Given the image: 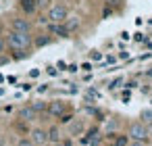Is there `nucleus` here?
<instances>
[{"label":"nucleus","instance_id":"obj_4","mask_svg":"<svg viewBox=\"0 0 152 146\" xmlns=\"http://www.w3.org/2000/svg\"><path fill=\"white\" fill-rule=\"evenodd\" d=\"M46 113L52 115L54 119H61V117L67 113V102H65V100H50L48 106H46Z\"/></svg>","mask_w":152,"mask_h":146},{"label":"nucleus","instance_id":"obj_8","mask_svg":"<svg viewBox=\"0 0 152 146\" xmlns=\"http://www.w3.org/2000/svg\"><path fill=\"white\" fill-rule=\"evenodd\" d=\"M83 131H86L83 119H73V121H69V136H81Z\"/></svg>","mask_w":152,"mask_h":146},{"label":"nucleus","instance_id":"obj_12","mask_svg":"<svg viewBox=\"0 0 152 146\" xmlns=\"http://www.w3.org/2000/svg\"><path fill=\"white\" fill-rule=\"evenodd\" d=\"M46 131H48V142H52V144H54V142H61V131H58L56 125H52V127L46 129Z\"/></svg>","mask_w":152,"mask_h":146},{"label":"nucleus","instance_id":"obj_6","mask_svg":"<svg viewBox=\"0 0 152 146\" xmlns=\"http://www.w3.org/2000/svg\"><path fill=\"white\" fill-rule=\"evenodd\" d=\"M17 119H19V121H23V123H31V121H36V119H38V113L27 104V106H21V109L17 111Z\"/></svg>","mask_w":152,"mask_h":146},{"label":"nucleus","instance_id":"obj_26","mask_svg":"<svg viewBox=\"0 0 152 146\" xmlns=\"http://www.w3.org/2000/svg\"><path fill=\"white\" fill-rule=\"evenodd\" d=\"M52 146H63V144H61V142H54V144H52Z\"/></svg>","mask_w":152,"mask_h":146},{"label":"nucleus","instance_id":"obj_25","mask_svg":"<svg viewBox=\"0 0 152 146\" xmlns=\"http://www.w3.org/2000/svg\"><path fill=\"white\" fill-rule=\"evenodd\" d=\"M61 144H63V146H73V144H71V140H65V142H61Z\"/></svg>","mask_w":152,"mask_h":146},{"label":"nucleus","instance_id":"obj_22","mask_svg":"<svg viewBox=\"0 0 152 146\" xmlns=\"http://www.w3.org/2000/svg\"><path fill=\"white\" fill-rule=\"evenodd\" d=\"M100 56H102V54H100V52H98V50H94V52H92V59H94V61H98V59H100Z\"/></svg>","mask_w":152,"mask_h":146},{"label":"nucleus","instance_id":"obj_7","mask_svg":"<svg viewBox=\"0 0 152 146\" xmlns=\"http://www.w3.org/2000/svg\"><path fill=\"white\" fill-rule=\"evenodd\" d=\"M29 136H31L29 140H31L36 146H44V144L48 142V131H46V129H42V127H34Z\"/></svg>","mask_w":152,"mask_h":146},{"label":"nucleus","instance_id":"obj_24","mask_svg":"<svg viewBox=\"0 0 152 146\" xmlns=\"http://www.w3.org/2000/svg\"><path fill=\"white\" fill-rule=\"evenodd\" d=\"M29 75H31V77H38V75H40V71H38V69H31V71H29Z\"/></svg>","mask_w":152,"mask_h":146},{"label":"nucleus","instance_id":"obj_5","mask_svg":"<svg viewBox=\"0 0 152 146\" xmlns=\"http://www.w3.org/2000/svg\"><path fill=\"white\" fill-rule=\"evenodd\" d=\"M11 32H19V34H31V23L23 17H15L11 21Z\"/></svg>","mask_w":152,"mask_h":146},{"label":"nucleus","instance_id":"obj_2","mask_svg":"<svg viewBox=\"0 0 152 146\" xmlns=\"http://www.w3.org/2000/svg\"><path fill=\"white\" fill-rule=\"evenodd\" d=\"M127 138L129 140H148V125L142 121H131L129 129H127Z\"/></svg>","mask_w":152,"mask_h":146},{"label":"nucleus","instance_id":"obj_19","mask_svg":"<svg viewBox=\"0 0 152 146\" xmlns=\"http://www.w3.org/2000/svg\"><path fill=\"white\" fill-rule=\"evenodd\" d=\"M7 50V42H4V38H0V54H2Z\"/></svg>","mask_w":152,"mask_h":146},{"label":"nucleus","instance_id":"obj_21","mask_svg":"<svg viewBox=\"0 0 152 146\" xmlns=\"http://www.w3.org/2000/svg\"><path fill=\"white\" fill-rule=\"evenodd\" d=\"M117 125H119V117H115V121H110V123H108V129H115Z\"/></svg>","mask_w":152,"mask_h":146},{"label":"nucleus","instance_id":"obj_13","mask_svg":"<svg viewBox=\"0 0 152 146\" xmlns=\"http://www.w3.org/2000/svg\"><path fill=\"white\" fill-rule=\"evenodd\" d=\"M140 121L146 125H152V109H142L140 113Z\"/></svg>","mask_w":152,"mask_h":146},{"label":"nucleus","instance_id":"obj_23","mask_svg":"<svg viewBox=\"0 0 152 146\" xmlns=\"http://www.w3.org/2000/svg\"><path fill=\"white\" fill-rule=\"evenodd\" d=\"M81 69H83V71H92V65H90V63H83Z\"/></svg>","mask_w":152,"mask_h":146},{"label":"nucleus","instance_id":"obj_15","mask_svg":"<svg viewBox=\"0 0 152 146\" xmlns=\"http://www.w3.org/2000/svg\"><path fill=\"white\" fill-rule=\"evenodd\" d=\"M46 44H50V36H42L36 40V46H46Z\"/></svg>","mask_w":152,"mask_h":146},{"label":"nucleus","instance_id":"obj_11","mask_svg":"<svg viewBox=\"0 0 152 146\" xmlns=\"http://www.w3.org/2000/svg\"><path fill=\"white\" fill-rule=\"evenodd\" d=\"M63 25H65V27H67V32L71 34V32H75V29L81 25V21H79V17H67Z\"/></svg>","mask_w":152,"mask_h":146},{"label":"nucleus","instance_id":"obj_20","mask_svg":"<svg viewBox=\"0 0 152 146\" xmlns=\"http://www.w3.org/2000/svg\"><path fill=\"white\" fill-rule=\"evenodd\" d=\"M121 84H123V77H119V79H115V81L110 84V88H119Z\"/></svg>","mask_w":152,"mask_h":146},{"label":"nucleus","instance_id":"obj_17","mask_svg":"<svg viewBox=\"0 0 152 146\" xmlns=\"http://www.w3.org/2000/svg\"><path fill=\"white\" fill-rule=\"evenodd\" d=\"M73 119H75V117H73L71 113H65V115L61 117V123H69V121H73Z\"/></svg>","mask_w":152,"mask_h":146},{"label":"nucleus","instance_id":"obj_3","mask_svg":"<svg viewBox=\"0 0 152 146\" xmlns=\"http://www.w3.org/2000/svg\"><path fill=\"white\" fill-rule=\"evenodd\" d=\"M67 17H69V9H67L65 4H52L46 19H48L50 23H65Z\"/></svg>","mask_w":152,"mask_h":146},{"label":"nucleus","instance_id":"obj_18","mask_svg":"<svg viewBox=\"0 0 152 146\" xmlns=\"http://www.w3.org/2000/svg\"><path fill=\"white\" fill-rule=\"evenodd\" d=\"M127 146H146V140H129Z\"/></svg>","mask_w":152,"mask_h":146},{"label":"nucleus","instance_id":"obj_1","mask_svg":"<svg viewBox=\"0 0 152 146\" xmlns=\"http://www.w3.org/2000/svg\"><path fill=\"white\" fill-rule=\"evenodd\" d=\"M7 46L15 52V50H29L31 46V34H19V32H9L7 34Z\"/></svg>","mask_w":152,"mask_h":146},{"label":"nucleus","instance_id":"obj_14","mask_svg":"<svg viewBox=\"0 0 152 146\" xmlns=\"http://www.w3.org/2000/svg\"><path fill=\"white\" fill-rule=\"evenodd\" d=\"M29 106H31V109H34L38 115H40V113H46V106H48V102H44V100H34Z\"/></svg>","mask_w":152,"mask_h":146},{"label":"nucleus","instance_id":"obj_27","mask_svg":"<svg viewBox=\"0 0 152 146\" xmlns=\"http://www.w3.org/2000/svg\"><path fill=\"white\" fill-rule=\"evenodd\" d=\"M0 32H2V25H0Z\"/></svg>","mask_w":152,"mask_h":146},{"label":"nucleus","instance_id":"obj_10","mask_svg":"<svg viewBox=\"0 0 152 146\" xmlns=\"http://www.w3.org/2000/svg\"><path fill=\"white\" fill-rule=\"evenodd\" d=\"M50 34H54L58 38H69V32L63 23H50Z\"/></svg>","mask_w":152,"mask_h":146},{"label":"nucleus","instance_id":"obj_16","mask_svg":"<svg viewBox=\"0 0 152 146\" xmlns=\"http://www.w3.org/2000/svg\"><path fill=\"white\" fill-rule=\"evenodd\" d=\"M15 146H36V144H34V142H31L29 138H21V140H19V142H17Z\"/></svg>","mask_w":152,"mask_h":146},{"label":"nucleus","instance_id":"obj_9","mask_svg":"<svg viewBox=\"0 0 152 146\" xmlns=\"http://www.w3.org/2000/svg\"><path fill=\"white\" fill-rule=\"evenodd\" d=\"M19 9L25 15H34L38 11V0H19Z\"/></svg>","mask_w":152,"mask_h":146}]
</instances>
